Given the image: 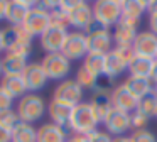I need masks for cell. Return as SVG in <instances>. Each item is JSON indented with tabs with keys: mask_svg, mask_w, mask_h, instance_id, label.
I'll return each mask as SVG.
<instances>
[{
	"mask_svg": "<svg viewBox=\"0 0 157 142\" xmlns=\"http://www.w3.org/2000/svg\"><path fill=\"white\" fill-rule=\"evenodd\" d=\"M4 32V42L7 54H15V56L29 57L32 53V37L25 32L22 27L9 26L2 29Z\"/></svg>",
	"mask_w": 157,
	"mask_h": 142,
	"instance_id": "cell-1",
	"label": "cell"
},
{
	"mask_svg": "<svg viewBox=\"0 0 157 142\" xmlns=\"http://www.w3.org/2000/svg\"><path fill=\"white\" fill-rule=\"evenodd\" d=\"M88 39V54H108L113 49V37L108 27L93 20L85 30Z\"/></svg>",
	"mask_w": 157,
	"mask_h": 142,
	"instance_id": "cell-2",
	"label": "cell"
},
{
	"mask_svg": "<svg viewBox=\"0 0 157 142\" xmlns=\"http://www.w3.org/2000/svg\"><path fill=\"white\" fill-rule=\"evenodd\" d=\"M98 124L100 122L96 120L90 101H81L79 105H76V107L73 108V113H71V118H69L68 127L71 128L75 134L88 135V134H91V132L96 130V125Z\"/></svg>",
	"mask_w": 157,
	"mask_h": 142,
	"instance_id": "cell-3",
	"label": "cell"
},
{
	"mask_svg": "<svg viewBox=\"0 0 157 142\" xmlns=\"http://www.w3.org/2000/svg\"><path fill=\"white\" fill-rule=\"evenodd\" d=\"M17 115L22 122L25 124H32V122H37L44 117L46 113V101L42 97L36 93H27L19 100L17 103Z\"/></svg>",
	"mask_w": 157,
	"mask_h": 142,
	"instance_id": "cell-4",
	"label": "cell"
},
{
	"mask_svg": "<svg viewBox=\"0 0 157 142\" xmlns=\"http://www.w3.org/2000/svg\"><path fill=\"white\" fill-rule=\"evenodd\" d=\"M93 17L105 27H115L122 19V2L120 0H98L93 5Z\"/></svg>",
	"mask_w": 157,
	"mask_h": 142,
	"instance_id": "cell-5",
	"label": "cell"
},
{
	"mask_svg": "<svg viewBox=\"0 0 157 142\" xmlns=\"http://www.w3.org/2000/svg\"><path fill=\"white\" fill-rule=\"evenodd\" d=\"M41 66L49 80H63L71 71V61L63 53H51L42 57Z\"/></svg>",
	"mask_w": 157,
	"mask_h": 142,
	"instance_id": "cell-6",
	"label": "cell"
},
{
	"mask_svg": "<svg viewBox=\"0 0 157 142\" xmlns=\"http://www.w3.org/2000/svg\"><path fill=\"white\" fill-rule=\"evenodd\" d=\"M49 26H51V15L36 3L29 10L27 17H25L24 24H22V29L31 37H41L49 29Z\"/></svg>",
	"mask_w": 157,
	"mask_h": 142,
	"instance_id": "cell-7",
	"label": "cell"
},
{
	"mask_svg": "<svg viewBox=\"0 0 157 142\" xmlns=\"http://www.w3.org/2000/svg\"><path fill=\"white\" fill-rule=\"evenodd\" d=\"M61 53L69 61L85 59L88 56V39H86V34L81 32V30H73V32H69Z\"/></svg>",
	"mask_w": 157,
	"mask_h": 142,
	"instance_id": "cell-8",
	"label": "cell"
},
{
	"mask_svg": "<svg viewBox=\"0 0 157 142\" xmlns=\"http://www.w3.org/2000/svg\"><path fill=\"white\" fill-rule=\"evenodd\" d=\"M83 91L85 90L76 83V80H63L61 83L56 86L52 100H58V101H63V103H66V105L76 107V105H79L83 100Z\"/></svg>",
	"mask_w": 157,
	"mask_h": 142,
	"instance_id": "cell-9",
	"label": "cell"
},
{
	"mask_svg": "<svg viewBox=\"0 0 157 142\" xmlns=\"http://www.w3.org/2000/svg\"><path fill=\"white\" fill-rule=\"evenodd\" d=\"M68 29L59 26H49V29L42 34L39 39H41V47L46 51L48 54L51 53H61L63 47L66 44V39H68Z\"/></svg>",
	"mask_w": 157,
	"mask_h": 142,
	"instance_id": "cell-10",
	"label": "cell"
},
{
	"mask_svg": "<svg viewBox=\"0 0 157 142\" xmlns=\"http://www.w3.org/2000/svg\"><path fill=\"white\" fill-rule=\"evenodd\" d=\"M103 125H105V128H106V132H108V134L115 135V137H118V135H123L125 132H128L130 128H132L130 113L113 108V110L108 113V117L105 118Z\"/></svg>",
	"mask_w": 157,
	"mask_h": 142,
	"instance_id": "cell-11",
	"label": "cell"
},
{
	"mask_svg": "<svg viewBox=\"0 0 157 142\" xmlns=\"http://www.w3.org/2000/svg\"><path fill=\"white\" fill-rule=\"evenodd\" d=\"M22 78H24L25 88H27L29 93H36V91L42 90L48 83V74L44 73L41 63H29L25 71L22 73Z\"/></svg>",
	"mask_w": 157,
	"mask_h": 142,
	"instance_id": "cell-12",
	"label": "cell"
},
{
	"mask_svg": "<svg viewBox=\"0 0 157 142\" xmlns=\"http://www.w3.org/2000/svg\"><path fill=\"white\" fill-rule=\"evenodd\" d=\"M132 49H133V54L155 59L157 57V36L154 32H150V30H142V32L137 34L135 41L132 44Z\"/></svg>",
	"mask_w": 157,
	"mask_h": 142,
	"instance_id": "cell-13",
	"label": "cell"
},
{
	"mask_svg": "<svg viewBox=\"0 0 157 142\" xmlns=\"http://www.w3.org/2000/svg\"><path fill=\"white\" fill-rule=\"evenodd\" d=\"M112 97V103H113V108L117 110H122V112H127V113H133L137 110V105H139V98H135L132 93L128 91V88L125 85H117L113 88V91L110 93Z\"/></svg>",
	"mask_w": 157,
	"mask_h": 142,
	"instance_id": "cell-14",
	"label": "cell"
},
{
	"mask_svg": "<svg viewBox=\"0 0 157 142\" xmlns=\"http://www.w3.org/2000/svg\"><path fill=\"white\" fill-rule=\"evenodd\" d=\"M147 9H149V2L125 0V2H122V19H120V22L137 29V26L140 24V19H142V14L147 12Z\"/></svg>",
	"mask_w": 157,
	"mask_h": 142,
	"instance_id": "cell-15",
	"label": "cell"
},
{
	"mask_svg": "<svg viewBox=\"0 0 157 142\" xmlns=\"http://www.w3.org/2000/svg\"><path fill=\"white\" fill-rule=\"evenodd\" d=\"M93 20H95V17H93V7H90L83 0H79V3L75 7L73 12H69V24L76 30H81V32H85L88 29V26Z\"/></svg>",
	"mask_w": 157,
	"mask_h": 142,
	"instance_id": "cell-16",
	"label": "cell"
},
{
	"mask_svg": "<svg viewBox=\"0 0 157 142\" xmlns=\"http://www.w3.org/2000/svg\"><path fill=\"white\" fill-rule=\"evenodd\" d=\"M36 5V2H27V0H10L7 9V22L10 26L22 27L25 17H27L29 10Z\"/></svg>",
	"mask_w": 157,
	"mask_h": 142,
	"instance_id": "cell-17",
	"label": "cell"
},
{
	"mask_svg": "<svg viewBox=\"0 0 157 142\" xmlns=\"http://www.w3.org/2000/svg\"><path fill=\"white\" fill-rule=\"evenodd\" d=\"M68 130L66 127L49 122L37 128V142H66L68 140Z\"/></svg>",
	"mask_w": 157,
	"mask_h": 142,
	"instance_id": "cell-18",
	"label": "cell"
},
{
	"mask_svg": "<svg viewBox=\"0 0 157 142\" xmlns=\"http://www.w3.org/2000/svg\"><path fill=\"white\" fill-rule=\"evenodd\" d=\"M125 69H128V61L113 47L105 57V74L110 78H118Z\"/></svg>",
	"mask_w": 157,
	"mask_h": 142,
	"instance_id": "cell-19",
	"label": "cell"
},
{
	"mask_svg": "<svg viewBox=\"0 0 157 142\" xmlns=\"http://www.w3.org/2000/svg\"><path fill=\"white\" fill-rule=\"evenodd\" d=\"M90 105H91V110L100 124H103L105 118L108 117V113L113 110L110 93H93L91 100H90Z\"/></svg>",
	"mask_w": 157,
	"mask_h": 142,
	"instance_id": "cell-20",
	"label": "cell"
},
{
	"mask_svg": "<svg viewBox=\"0 0 157 142\" xmlns=\"http://www.w3.org/2000/svg\"><path fill=\"white\" fill-rule=\"evenodd\" d=\"M137 34L139 32H137L135 27L127 26V24H123V22H118L112 30L113 42H115V46H120V47H132Z\"/></svg>",
	"mask_w": 157,
	"mask_h": 142,
	"instance_id": "cell-21",
	"label": "cell"
},
{
	"mask_svg": "<svg viewBox=\"0 0 157 142\" xmlns=\"http://www.w3.org/2000/svg\"><path fill=\"white\" fill-rule=\"evenodd\" d=\"M154 61L150 57L145 56H139L133 54V57L128 61V76H135V78H150L152 74V68H154Z\"/></svg>",
	"mask_w": 157,
	"mask_h": 142,
	"instance_id": "cell-22",
	"label": "cell"
},
{
	"mask_svg": "<svg viewBox=\"0 0 157 142\" xmlns=\"http://www.w3.org/2000/svg\"><path fill=\"white\" fill-rule=\"evenodd\" d=\"M27 57L15 56V54H5L2 59V69L4 76H22V73L27 68Z\"/></svg>",
	"mask_w": 157,
	"mask_h": 142,
	"instance_id": "cell-23",
	"label": "cell"
},
{
	"mask_svg": "<svg viewBox=\"0 0 157 142\" xmlns=\"http://www.w3.org/2000/svg\"><path fill=\"white\" fill-rule=\"evenodd\" d=\"M73 108L71 105H66L63 101H58V100H51L49 103V117L52 118V122L61 127H68L69 125V118H71V113H73Z\"/></svg>",
	"mask_w": 157,
	"mask_h": 142,
	"instance_id": "cell-24",
	"label": "cell"
},
{
	"mask_svg": "<svg viewBox=\"0 0 157 142\" xmlns=\"http://www.w3.org/2000/svg\"><path fill=\"white\" fill-rule=\"evenodd\" d=\"M125 85L128 88V91L133 95L135 98H144L145 95L154 91V81L150 78H135V76H128L125 80Z\"/></svg>",
	"mask_w": 157,
	"mask_h": 142,
	"instance_id": "cell-25",
	"label": "cell"
},
{
	"mask_svg": "<svg viewBox=\"0 0 157 142\" xmlns=\"http://www.w3.org/2000/svg\"><path fill=\"white\" fill-rule=\"evenodd\" d=\"M0 86L12 98H19L21 100L24 95H27V88H25L22 76H4L2 81H0Z\"/></svg>",
	"mask_w": 157,
	"mask_h": 142,
	"instance_id": "cell-26",
	"label": "cell"
},
{
	"mask_svg": "<svg viewBox=\"0 0 157 142\" xmlns=\"http://www.w3.org/2000/svg\"><path fill=\"white\" fill-rule=\"evenodd\" d=\"M12 142H37V130L32 124L21 120L12 128Z\"/></svg>",
	"mask_w": 157,
	"mask_h": 142,
	"instance_id": "cell-27",
	"label": "cell"
},
{
	"mask_svg": "<svg viewBox=\"0 0 157 142\" xmlns=\"http://www.w3.org/2000/svg\"><path fill=\"white\" fill-rule=\"evenodd\" d=\"M105 57H106V54H88L83 59L81 66L86 71H90L93 76L98 78L101 74H105Z\"/></svg>",
	"mask_w": 157,
	"mask_h": 142,
	"instance_id": "cell-28",
	"label": "cell"
},
{
	"mask_svg": "<svg viewBox=\"0 0 157 142\" xmlns=\"http://www.w3.org/2000/svg\"><path fill=\"white\" fill-rule=\"evenodd\" d=\"M137 112L145 115L147 118L155 117V113H157V95L152 91V93L145 95L144 98H140L139 105H137Z\"/></svg>",
	"mask_w": 157,
	"mask_h": 142,
	"instance_id": "cell-29",
	"label": "cell"
},
{
	"mask_svg": "<svg viewBox=\"0 0 157 142\" xmlns=\"http://www.w3.org/2000/svg\"><path fill=\"white\" fill-rule=\"evenodd\" d=\"M75 80L83 90H93V88H95V83H96V76H93V74L90 73V71H86L83 66L76 71Z\"/></svg>",
	"mask_w": 157,
	"mask_h": 142,
	"instance_id": "cell-30",
	"label": "cell"
},
{
	"mask_svg": "<svg viewBox=\"0 0 157 142\" xmlns=\"http://www.w3.org/2000/svg\"><path fill=\"white\" fill-rule=\"evenodd\" d=\"M115 80L106 74H101V76L96 78L95 88H93V93H112L113 88H115Z\"/></svg>",
	"mask_w": 157,
	"mask_h": 142,
	"instance_id": "cell-31",
	"label": "cell"
},
{
	"mask_svg": "<svg viewBox=\"0 0 157 142\" xmlns=\"http://www.w3.org/2000/svg\"><path fill=\"white\" fill-rule=\"evenodd\" d=\"M49 15H51L52 26H59V27H64V29H68V26H71V24H69V14H66L64 10H61L59 7L54 12L49 14Z\"/></svg>",
	"mask_w": 157,
	"mask_h": 142,
	"instance_id": "cell-32",
	"label": "cell"
},
{
	"mask_svg": "<svg viewBox=\"0 0 157 142\" xmlns=\"http://www.w3.org/2000/svg\"><path fill=\"white\" fill-rule=\"evenodd\" d=\"M132 142H157L155 135L147 128H140V130H133L132 132Z\"/></svg>",
	"mask_w": 157,
	"mask_h": 142,
	"instance_id": "cell-33",
	"label": "cell"
},
{
	"mask_svg": "<svg viewBox=\"0 0 157 142\" xmlns=\"http://www.w3.org/2000/svg\"><path fill=\"white\" fill-rule=\"evenodd\" d=\"M130 122H132V128H133V130H140V128H145L149 118L135 110L133 113H130Z\"/></svg>",
	"mask_w": 157,
	"mask_h": 142,
	"instance_id": "cell-34",
	"label": "cell"
},
{
	"mask_svg": "<svg viewBox=\"0 0 157 142\" xmlns=\"http://www.w3.org/2000/svg\"><path fill=\"white\" fill-rule=\"evenodd\" d=\"M0 120L4 122L7 127H10V128H14L15 125L21 122V118H19V115H17V112H14V110H9V112H4V113L0 115Z\"/></svg>",
	"mask_w": 157,
	"mask_h": 142,
	"instance_id": "cell-35",
	"label": "cell"
},
{
	"mask_svg": "<svg viewBox=\"0 0 157 142\" xmlns=\"http://www.w3.org/2000/svg\"><path fill=\"white\" fill-rule=\"evenodd\" d=\"M12 101H14V98L9 97V95L2 90V86H0V115L4 113V112L12 110Z\"/></svg>",
	"mask_w": 157,
	"mask_h": 142,
	"instance_id": "cell-36",
	"label": "cell"
},
{
	"mask_svg": "<svg viewBox=\"0 0 157 142\" xmlns=\"http://www.w3.org/2000/svg\"><path fill=\"white\" fill-rule=\"evenodd\" d=\"M112 135L108 132H101V130H95L91 134H88V142H112Z\"/></svg>",
	"mask_w": 157,
	"mask_h": 142,
	"instance_id": "cell-37",
	"label": "cell"
},
{
	"mask_svg": "<svg viewBox=\"0 0 157 142\" xmlns=\"http://www.w3.org/2000/svg\"><path fill=\"white\" fill-rule=\"evenodd\" d=\"M0 142H12V128L0 120Z\"/></svg>",
	"mask_w": 157,
	"mask_h": 142,
	"instance_id": "cell-38",
	"label": "cell"
},
{
	"mask_svg": "<svg viewBox=\"0 0 157 142\" xmlns=\"http://www.w3.org/2000/svg\"><path fill=\"white\" fill-rule=\"evenodd\" d=\"M149 27L150 32H154L157 36V14H149Z\"/></svg>",
	"mask_w": 157,
	"mask_h": 142,
	"instance_id": "cell-39",
	"label": "cell"
},
{
	"mask_svg": "<svg viewBox=\"0 0 157 142\" xmlns=\"http://www.w3.org/2000/svg\"><path fill=\"white\" fill-rule=\"evenodd\" d=\"M7 9H9V2L5 0H0V20L7 19Z\"/></svg>",
	"mask_w": 157,
	"mask_h": 142,
	"instance_id": "cell-40",
	"label": "cell"
},
{
	"mask_svg": "<svg viewBox=\"0 0 157 142\" xmlns=\"http://www.w3.org/2000/svg\"><path fill=\"white\" fill-rule=\"evenodd\" d=\"M66 142H88V135H83V134H73Z\"/></svg>",
	"mask_w": 157,
	"mask_h": 142,
	"instance_id": "cell-41",
	"label": "cell"
},
{
	"mask_svg": "<svg viewBox=\"0 0 157 142\" xmlns=\"http://www.w3.org/2000/svg\"><path fill=\"white\" fill-rule=\"evenodd\" d=\"M112 142H132V137H128V135H118V137H113Z\"/></svg>",
	"mask_w": 157,
	"mask_h": 142,
	"instance_id": "cell-42",
	"label": "cell"
},
{
	"mask_svg": "<svg viewBox=\"0 0 157 142\" xmlns=\"http://www.w3.org/2000/svg\"><path fill=\"white\" fill-rule=\"evenodd\" d=\"M150 80L154 83H157V59L154 61V68H152V74H150Z\"/></svg>",
	"mask_w": 157,
	"mask_h": 142,
	"instance_id": "cell-43",
	"label": "cell"
},
{
	"mask_svg": "<svg viewBox=\"0 0 157 142\" xmlns=\"http://www.w3.org/2000/svg\"><path fill=\"white\" fill-rule=\"evenodd\" d=\"M149 14H157V2H149V9H147Z\"/></svg>",
	"mask_w": 157,
	"mask_h": 142,
	"instance_id": "cell-44",
	"label": "cell"
},
{
	"mask_svg": "<svg viewBox=\"0 0 157 142\" xmlns=\"http://www.w3.org/2000/svg\"><path fill=\"white\" fill-rule=\"evenodd\" d=\"M0 51H5V42H4V32L0 30Z\"/></svg>",
	"mask_w": 157,
	"mask_h": 142,
	"instance_id": "cell-45",
	"label": "cell"
},
{
	"mask_svg": "<svg viewBox=\"0 0 157 142\" xmlns=\"http://www.w3.org/2000/svg\"><path fill=\"white\" fill-rule=\"evenodd\" d=\"M0 74H4V69H2V59H0Z\"/></svg>",
	"mask_w": 157,
	"mask_h": 142,
	"instance_id": "cell-46",
	"label": "cell"
},
{
	"mask_svg": "<svg viewBox=\"0 0 157 142\" xmlns=\"http://www.w3.org/2000/svg\"><path fill=\"white\" fill-rule=\"evenodd\" d=\"M154 93L157 95V83H154Z\"/></svg>",
	"mask_w": 157,
	"mask_h": 142,
	"instance_id": "cell-47",
	"label": "cell"
},
{
	"mask_svg": "<svg viewBox=\"0 0 157 142\" xmlns=\"http://www.w3.org/2000/svg\"><path fill=\"white\" fill-rule=\"evenodd\" d=\"M155 117H157V113H155Z\"/></svg>",
	"mask_w": 157,
	"mask_h": 142,
	"instance_id": "cell-48",
	"label": "cell"
},
{
	"mask_svg": "<svg viewBox=\"0 0 157 142\" xmlns=\"http://www.w3.org/2000/svg\"><path fill=\"white\" fill-rule=\"evenodd\" d=\"M155 59H157V57H155Z\"/></svg>",
	"mask_w": 157,
	"mask_h": 142,
	"instance_id": "cell-49",
	"label": "cell"
}]
</instances>
